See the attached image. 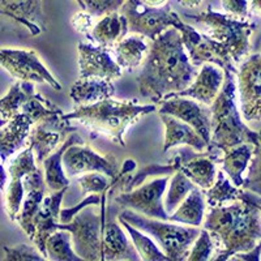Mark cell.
I'll list each match as a JSON object with an SVG mask.
<instances>
[{"mask_svg":"<svg viewBox=\"0 0 261 261\" xmlns=\"http://www.w3.org/2000/svg\"><path fill=\"white\" fill-rule=\"evenodd\" d=\"M32 85L33 83L30 81H17L9 88L8 93L0 99V125H3L13 115L20 113L21 105L25 101L28 90Z\"/></svg>","mask_w":261,"mask_h":261,"instance_id":"35","label":"cell"},{"mask_svg":"<svg viewBox=\"0 0 261 261\" xmlns=\"http://www.w3.org/2000/svg\"><path fill=\"white\" fill-rule=\"evenodd\" d=\"M33 127V122L25 114L18 113L7 120L0 128V160L7 162L24 145Z\"/></svg>","mask_w":261,"mask_h":261,"instance_id":"24","label":"cell"},{"mask_svg":"<svg viewBox=\"0 0 261 261\" xmlns=\"http://www.w3.org/2000/svg\"><path fill=\"white\" fill-rule=\"evenodd\" d=\"M179 33L183 42L184 50L190 58L191 64L195 67L212 63L220 67L222 71H231L237 73L238 69L234 67V62L228 57L227 51L214 41L208 34H201L191 25H187L179 17L174 27Z\"/></svg>","mask_w":261,"mask_h":261,"instance_id":"9","label":"cell"},{"mask_svg":"<svg viewBox=\"0 0 261 261\" xmlns=\"http://www.w3.org/2000/svg\"><path fill=\"white\" fill-rule=\"evenodd\" d=\"M253 149L255 146L252 144L244 143L222 150V157L220 160L222 163V171L235 187H242L243 184V174L252 158Z\"/></svg>","mask_w":261,"mask_h":261,"instance_id":"26","label":"cell"},{"mask_svg":"<svg viewBox=\"0 0 261 261\" xmlns=\"http://www.w3.org/2000/svg\"><path fill=\"white\" fill-rule=\"evenodd\" d=\"M241 191V187H235L230 179L226 178L225 172L217 171L214 183L208 190L204 191V196L206 197L205 202L209 205V208H213V206H220V205L237 201L239 200Z\"/></svg>","mask_w":261,"mask_h":261,"instance_id":"33","label":"cell"},{"mask_svg":"<svg viewBox=\"0 0 261 261\" xmlns=\"http://www.w3.org/2000/svg\"><path fill=\"white\" fill-rule=\"evenodd\" d=\"M118 222L122 225L125 231L129 235L130 241L134 243V247L136 248L137 253H139L140 258L145 261H169L167 256L161 251L160 247L157 246L151 238L144 231L139 230V228L134 227L132 225L127 222V221L122 220L118 217Z\"/></svg>","mask_w":261,"mask_h":261,"instance_id":"32","label":"cell"},{"mask_svg":"<svg viewBox=\"0 0 261 261\" xmlns=\"http://www.w3.org/2000/svg\"><path fill=\"white\" fill-rule=\"evenodd\" d=\"M79 184L84 195H88V193L102 195L103 192L110 191L111 179L102 172H86V174H81L79 178Z\"/></svg>","mask_w":261,"mask_h":261,"instance_id":"38","label":"cell"},{"mask_svg":"<svg viewBox=\"0 0 261 261\" xmlns=\"http://www.w3.org/2000/svg\"><path fill=\"white\" fill-rule=\"evenodd\" d=\"M202 227L214 242V261H227L235 253L252 249L261 241L260 195L242 188L239 200L209 209Z\"/></svg>","mask_w":261,"mask_h":261,"instance_id":"1","label":"cell"},{"mask_svg":"<svg viewBox=\"0 0 261 261\" xmlns=\"http://www.w3.org/2000/svg\"><path fill=\"white\" fill-rule=\"evenodd\" d=\"M37 167L36 158L33 150L28 146L25 150L18 153L9 165V183L6 190V209L9 220L16 221L18 212L21 208V202L24 199V184L22 179L29 172L36 171Z\"/></svg>","mask_w":261,"mask_h":261,"instance_id":"17","label":"cell"},{"mask_svg":"<svg viewBox=\"0 0 261 261\" xmlns=\"http://www.w3.org/2000/svg\"><path fill=\"white\" fill-rule=\"evenodd\" d=\"M260 247L261 243H257L252 249H249L247 252H238L230 257L232 261H260Z\"/></svg>","mask_w":261,"mask_h":261,"instance_id":"45","label":"cell"},{"mask_svg":"<svg viewBox=\"0 0 261 261\" xmlns=\"http://www.w3.org/2000/svg\"><path fill=\"white\" fill-rule=\"evenodd\" d=\"M125 0H81L84 11L94 17L119 12Z\"/></svg>","mask_w":261,"mask_h":261,"instance_id":"40","label":"cell"},{"mask_svg":"<svg viewBox=\"0 0 261 261\" xmlns=\"http://www.w3.org/2000/svg\"><path fill=\"white\" fill-rule=\"evenodd\" d=\"M107 193H102L101 211L95 213L92 206L79 212L67 223H58V230H67L71 234L73 251L83 261H98L102 256V227L105 223V204Z\"/></svg>","mask_w":261,"mask_h":261,"instance_id":"7","label":"cell"},{"mask_svg":"<svg viewBox=\"0 0 261 261\" xmlns=\"http://www.w3.org/2000/svg\"><path fill=\"white\" fill-rule=\"evenodd\" d=\"M167 183L169 176H157L150 181H144L139 187L128 192H122L116 196L115 202L122 208L130 209L149 218L169 221L170 214H167L163 208V195L166 191Z\"/></svg>","mask_w":261,"mask_h":261,"instance_id":"10","label":"cell"},{"mask_svg":"<svg viewBox=\"0 0 261 261\" xmlns=\"http://www.w3.org/2000/svg\"><path fill=\"white\" fill-rule=\"evenodd\" d=\"M0 16L25 27L33 37L46 30L42 0H0Z\"/></svg>","mask_w":261,"mask_h":261,"instance_id":"21","label":"cell"},{"mask_svg":"<svg viewBox=\"0 0 261 261\" xmlns=\"http://www.w3.org/2000/svg\"><path fill=\"white\" fill-rule=\"evenodd\" d=\"M115 88L110 80L88 77L79 79L72 85L69 95L72 101L80 106V105H92L106 98H113Z\"/></svg>","mask_w":261,"mask_h":261,"instance_id":"27","label":"cell"},{"mask_svg":"<svg viewBox=\"0 0 261 261\" xmlns=\"http://www.w3.org/2000/svg\"><path fill=\"white\" fill-rule=\"evenodd\" d=\"M102 261H139L141 260L134 243L123 231L119 222L103 223L102 227Z\"/></svg>","mask_w":261,"mask_h":261,"instance_id":"22","label":"cell"},{"mask_svg":"<svg viewBox=\"0 0 261 261\" xmlns=\"http://www.w3.org/2000/svg\"><path fill=\"white\" fill-rule=\"evenodd\" d=\"M178 2L183 7H187V8H191V9L197 8V7L202 3V0H178Z\"/></svg>","mask_w":261,"mask_h":261,"instance_id":"47","label":"cell"},{"mask_svg":"<svg viewBox=\"0 0 261 261\" xmlns=\"http://www.w3.org/2000/svg\"><path fill=\"white\" fill-rule=\"evenodd\" d=\"M160 118L165 127L163 153L179 145L191 146L197 151H205L208 149L209 144L187 123L181 122L169 114H160Z\"/></svg>","mask_w":261,"mask_h":261,"instance_id":"23","label":"cell"},{"mask_svg":"<svg viewBox=\"0 0 261 261\" xmlns=\"http://www.w3.org/2000/svg\"><path fill=\"white\" fill-rule=\"evenodd\" d=\"M167 184H169V190L163 201V208L167 214H171L196 186L179 170L172 174Z\"/></svg>","mask_w":261,"mask_h":261,"instance_id":"36","label":"cell"},{"mask_svg":"<svg viewBox=\"0 0 261 261\" xmlns=\"http://www.w3.org/2000/svg\"><path fill=\"white\" fill-rule=\"evenodd\" d=\"M248 165V175L246 179H243V184L241 188L260 195V145L255 146L252 158Z\"/></svg>","mask_w":261,"mask_h":261,"instance_id":"41","label":"cell"},{"mask_svg":"<svg viewBox=\"0 0 261 261\" xmlns=\"http://www.w3.org/2000/svg\"><path fill=\"white\" fill-rule=\"evenodd\" d=\"M238 76V89L241 94V109L244 120H260L261 111V59L260 54L246 58Z\"/></svg>","mask_w":261,"mask_h":261,"instance_id":"13","label":"cell"},{"mask_svg":"<svg viewBox=\"0 0 261 261\" xmlns=\"http://www.w3.org/2000/svg\"><path fill=\"white\" fill-rule=\"evenodd\" d=\"M0 67L20 81L45 83L55 90L62 89V85L46 68L34 50L0 48Z\"/></svg>","mask_w":261,"mask_h":261,"instance_id":"11","label":"cell"},{"mask_svg":"<svg viewBox=\"0 0 261 261\" xmlns=\"http://www.w3.org/2000/svg\"><path fill=\"white\" fill-rule=\"evenodd\" d=\"M76 2H77V3H79V6H80L81 8H83V3H81V0H76Z\"/></svg>","mask_w":261,"mask_h":261,"instance_id":"50","label":"cell"},{"mask_svg":"<svg viewBox=\"0 0 261 261\" xmlns=\"http://www.w3.org/2000/svg\"><path fill=\"white\" fill-rule=\"evenodd\" d=\"M214 249V242L212 239L211 234L208 230H205L204 227L200 230L199 235L195 239L190 249V253L187 256V260L190 261H208L211 260L213 256Z\"/></svg>","mask_w":261,"mask_h":261,"instance_id":"37","label":"cell"},{"mask_svg":"<svg viewBox=\"0 0 261 261\" xmlns=\"http://www.w3.org/2000/svg\"><path fill=\"white\" fill-rule=\"evenodd\" d=\"M158 114L175 116L188 125L209 144L211 141V106L202 105L188 97H172L158 102Z\"/></svg>","mask_w":261,"mask_h":261,"instance_id":"14","label":"cell"},{"mask_svg":"<svg viewBox=\"0 0 261 261\" xmlns=\"http://www.w3.org/2000/svg\"><path fill=\"white\" fill-rule=\"evenodd\" d=\"M128 33L127 18L119 12L105 15L93 27V41L103 47H113L115 43L122 41Z\"/></svg>","mask_w":261,"mask_h":261,"instance_id":"28","label":"cell"},{"mask_svg":"<svg viewBox=\"0 0 261 261\" xmlns=\"http://www.w3.org/2000/svg\"><path fill=\"white\" fill-rule=\"evenodd\" d=\"M68 187L59 191H51V195L45 196L42 200L41 208L37 212L33 225H34V237L32 241L36 244L37 249L46 257L45 243L46 239L58 230L59 223V212L62 209L63 196L67 192ZM47 260V258H46Z\"/></svg>","mask_w":261,"mask_h":261,"instance_id":"20","label":"cell"},{"mask_svg":"<svg viewBox=\"0 0 261 261\" xmlns=\"http://www.w3.org/2000/svg\"><path fill=\"white\" fill-rule=\"evenodd\" d=\"M197 72L184 50L180 33L170 27L151 41L148 58L136 79L139 92L158 103L165 95L186 89Z\"/></svg>","mask_w":261,"mask_h":261,"instance_id":"2","label":"cell"},{"mask_svg":"<svg viewBox=\"0 0 261 261\" xmlns=\"http://www.w3.org/2000/svg\"><path fill=\"white\" fill-rule=\"evenodd\" d=\"M22 184H24V199L21 202V208L16 217V221L32 241L34 237L33 220L41 208L42 200L46 196L47 187H46L43 172L41 169H37L36 171L27 174L22 179Z\"/></svg>","mask_w":261,"mask_h":261,"instance_id":"19","label":"cell"},{"mask_svg":"<svg viewBox=\"0 0 261 261\" xmlns=\"http://www.w3.org/2000/svg\"><path fill=\"white\" fill-rule=\"evenodd\" d=\"M113 47L116 58L115 62L120 68L128 72H134L143 63L144 55L149 50L148 45L144 41V37L140 34L124 37Z\"/></svg>","mask_w":261,"mask_h":261,"instance_id":"30","label":"cell"},{"mask_svg":"<svg viewBox=\"0 0 261 261\" xmlns=\"http://www.w3.org/2000/svg\"><path fill=\"white\" fill-rule=\"evenodd\" d=\"M77 50L80 79L94 77L113 81L122 77V68L113 59L109 47L79 42Z\"/></svg>","mask_w":261,"mask_h":261,"instance_id":"16","label":"cell"},{"mask_svg":"<svg viewBox=\"0 0 261 261\" xmlns=\"http://www.w3.org/2000/svg\"><path fill=\"white\" fill-rule=\"evenodd\" d=\"M154 105H139L137 101H115L106 98L92 105H80L69 114H63V120H77L89 128L92 136L105 135L114 143L124 146V134L144 115L155 113Z\"/></svg>","mask_w":261,"mask_h":261,"instance_id":"3","label":"cell"},{"mask_svg":"<svg viewBox=\"0 0 261 261\" xmlns=\"http://www.w3.org/2000/svg\"><path fill=\"white\" fill-rule=\"evenodd\" d=\"M65 175L69 178L86 174V172H102L114 179L119 172V165L113 155H101L85 144H74L64 151L62 158Z\"/></svg>","mask_w":261,"mask_h":261,"instance_id":"12","label":"cell"},{"mask_svg":"<svg viewBox=\"0 0 261 261\" xmlns=\"http://www.w3.org/2000/svg\"><path fill=\"white\" fill-rule=\"evenodd\" d=\"M46 258L53 261H83L72 248L71 234L67 230H57L46 239Z\"/></svg>","mask_w":261,"mask_h":261,"instance_id":"34","label":"cell"},{"mask_svg":"<svg viewBox=\"0 0 261 261\" xmlns=\"http://www.w3.org/2000/svg\"><path fill=\"white\" fill-rule=\"evenodd\" d=\"M225 73L220 67L212 63H204L200 72L195 76L192 83L186 88L176 93H170L165 95L162 99L172 97H188L202 105L211 106L216 97L222 88Z\"/></svg>","mask_w":261,"mask_h":261,"instance_id":"18","label":"cell"},{"mask_svg":"<svg viewBox=\"0 0 261 261\" xmlns=\"http://www.w3.org/2000/svg\"><path fill=\"white\" fill-rule=\"evenodd\" d=\"M102 201V195L99 193H92V195L86 196L85 199L81 200L77 205H74L73 208L60 209L59 212V223H67L73 218L80 211H83L86 206H99Z\"/></svg>","mask_w":261,"mask_h":261,"instance_id":"42","label":"cell"},{"mask_svg":"<svg viewBox=\"0 0 261 261\" xmlns=\"http://www.w3.org/2000/svg\"><path fill=\"white\" fill-rule=\"evenodd\" d=\"M141 2L149 7H162L166 4L167 0H141Z\"/></svg>","mask_w":261,"mask_h":261,"instance_id":"49","label":"cell"},{"mask_svg":"<svg viewBox=\"0 0 261 261\" xmlns=\"http://www.w3.org/2000/svg\"><path fill=\"white\" fill-rule=\"evenodd\" d=\"M186 17L205 25L208 36L218 42L234 63H241L249 55V38L255 32L256 24L247 18L216 12L209 7L208 11L197 15H186Z\"/></svg>","mask_w":261,"mask_h":261,"instance_id":"6","label":"cell"},{"mask_svg":"<svg viewBox=\"0 0 261 261\" xmlns=\"http://www.w3.org/2000/svg\"><path fill=\"white\" fill-rule=\"evenodd\" d=\"M205 205L206 202H205L204 191L200 190L199 187H195L178 205V208L170 214L169 221L200 227L204 221Z\"/></svg>","mask_w":261,"mask_h":261,"instance_id":"29","label":"cell"},{"mask_svg":"<svg viewBox=\"0 0 261 261\" xmlns=\"http://www.w3.org/2000/svg\"><path fill=\"white\" fill-rule=\"evenodd\" d=\"M74 144H84V139L76 132H72L67 139L60 144L59 148L42 161L41 165H43V179H45L46 187L50 191H59L62 188L69 187V179L65 175L64 169L62 165V158L64 151Z\"/></svg>","mask_w":261,"mask_h":261,"instance_id":"25","label":"cell"},{"mask_svg":"<svg viewBox=\"0 0 261 261\" xmlns=\"http://www.w3.org/2000/svg\"><path fill=\"white\" fill-rule=\"evenodd\" d=\"M118 217L150 235L169 261L187 260L191 246L200 232V228L196 226L149 218L130 209H124Z\"/></svg>","mask_w":261,"mask_h":261,"instance_id":"5","label":"cell"},{"mask_svg":"<svg viewBox=\"0 0 261 261\" xmlns=\"http://www.w3.org/2000/svg\"><path fill=\"white\" fill-rule=\"evenodd\" d=\"M251 12L255 15H260L261 12V0H251Z\"/></svg>","mask_w":261,"mask_h":261,"instance_id":"48","label":"cell"},{"mask_svg":"<svg viewBox=\"0 0 261 261\" xmlns=\"http://www.w3.org/2000/svg\"><path fill=\"white\" fill-rule=\"evenodd\" d=\"M4 253L7 261H45L46 257L42 256L37 247L28 246V244H18L16 247L4 246Z\"/></svg>","mask_w":261,"mask_h":261,"instance_id":"39","label":"cell"},{"mask_svg":"<svg viewBox=\"0 0 261 261\" xmlns=\"http://www.w3.org/2000/svg\"><path fill=\"white\" fill-rule=\"evenodd\" d=\"M223 73L222 88L211 105L209 146L223 150L244 143L260 145V134L244 124L238 110L235 72L223 71Z\"/></svg>","mask_w":261,"mask_h":261,"instance_id":"4","label":"cell"},{"mask_svg":"<svg viewBox=\"0 0 261 261\" xmlns=\"http://www.w3.org/2000/svg\"><path fill=\"white\" fill-rule=\"evenodd\" d=\"M62 134L60 130L51 129V128L45 127L43 124L30 129V134L28 136L29 140V148L33 150V154L36 158L37 163H42L51 151L57 149L60 143Z\"/></svg>","mask_w":261,"mask_h":261,"instance_id":"31","label":"cell"},{"mask_svg":"<svg viewBox=\"0 0 261 261\" xmlns=\"http://www.w3.org/2000/svg\"><path fill=\"white\" fill-rule=\"evenodd\" d=\"M222 8L227 15L247 18L249 15V0H221Z\"/></svg>","mask_w":261,"mask_h":261,"instance_id":"43","label":"cell"},{"mask_svg":"<svg viewBox=\"0 0 261 261\" xmlns=\"http://www.w3.org/2000/svg\"><path fill=\"white\" fill-rule=\"evenodd\" d=\"M72 27L74 28V30H77L79 33L86 36L89 39H92V36L89 34V30L93 28V16L89 15L86 11H83V12H77L76 15L72 17L71 20ZM94 42V41H93Z\"/></svg>","mask_w":261,"mask_h":261,"instance_id":"44","label":"cell"},{"mask_svg":"<svg viewBox=\"0 0 261 261\" xmlns=\"http://www.w3.org/2000/svg\"><path fill=\"white\" fill-rule=\"evenodd\" d=\"M7 183H8V176H7V171L4 170L3 163L0 162V191H6Z\"/></svg>","mask_w":261,"mask_h":261,"instance_id":"46","label":"cell"},{"mask_svg":"<svg viewBox=\"0 0 261 261\" xmlns=\"http://www.w3.org/2000/svg\"><path fill=\"white\" fill-rule=\"evenodd\" d=\"M222 150L208 145L205 151L193 153L192 150H180L179 171L187 176L196 187L205 191L214 183L217 176V161L221 160Z\"/></svg>","mask_w":261,"mask_h":261,"instance_id":"15","label":"cell"},{"mask_svg":"<svg viewBox=\"0 0 261 261\" xmlns=\"http://www.w3.org/2000/svg\"><path fill=\"white\" fill-rule=\"evenodd\" d=\"M120 13L127 18L128 32L140 34L150 41L155 39L167 28L174 27L179 18L178 13L169 4L162 7H149L141 0H125Z\"/></svg>","mask_w":261,"mask_h":261,"instance_id":"8","label":"cell"}]
</instances>
